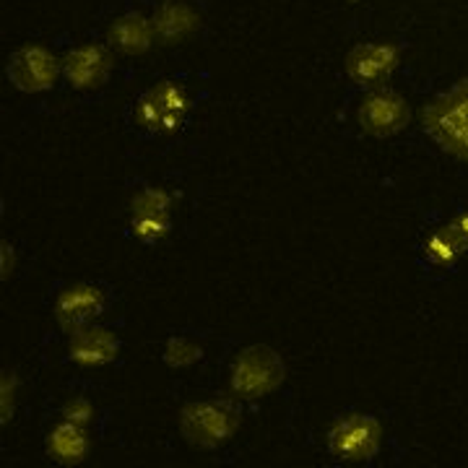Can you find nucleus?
Segmentation results:
<instances>
[{
	"label": "nucleus",
	"mask_w": 468,
	"mask_h": 468,
	"mask_svg": "<svg viewBox=\"0 0 468 468\" xmlns=\"http://www.w3.org/2000/svg\"><path fill=\"white\" fill-rule=\"evenodd\" d=\"M110 73V58L101 48H79L66 58V76L73 86H100Z\"/></svg>",
	"instance_id": "8"
},
{
	"label": "nucleus",
	"mask_w": 468,
	"mask_h": 468,
	"mask_svg": "<svg viewBox=\"0 0 468 468\" xmlns=\"http://www.w3.org/2000/svg\"><path fill=\"white\" fill-rule=\"evenodd\" d=\"M8 76L24 91L50 89L58 79V60L45 48H24L8 60Z\"/></svg>",
	"instance_id": "6"
},
{
	"label": "nucleus",
	"mask_w": 468,
	"mask_h": 468,
	"mask_svg": "<svg viewBox=\"0 0 468 468\" xmlns=\"http://www.w3.org/2000/svg\"><path fill=\"white\" fill-rule=\"evenodd\" d=\"M362 128L372 135H393L409 122V104L390 89H375L359 110Z\"/></svg>",
	"instance_id": "4"
},
{
	"label": "nucleus",
	"mask_w": 468,
	"mask_h": 468,
	"mask_svg": "<svg viewBox=\"0 0 468 468\" xmlns=\"http://www.w3.org/2000/svg\"><path fill=\"white\" fill-rule=\"evenodd\" d=\"M466 245L458 239V234L452 232L451 224L448 227H437L432 232L427 234L421 252H424V261L435 268H452L455 261L463 255Z\"/></svg>",
	"instance_id": "10"
},
{
	"label": "nucleus",
	"mask_w": 468,
	"mask_h": 468,
	"mask_svg": "<svg viewBox=\"0 0 468 468\" xmlns=\"http://www.w3.org/2000/svg\"><path fill=\"white\" fill-rule=\"evenodd\" d=\"M101 300L97 289H86V286H76V289H68L63 294V300L58 304V315L63 320V325H84L86 320H91L100 313Z\"/></svg>",
	"instance_id": "9"
},
{
	"label": "nucleus",
	"mask_w": 468,
	"mask_h": 468,
	"mask_svg": "<svg viewBox=\"0 0 468 468\" xmlns=\"http://www.w3.org/2000/svg\"><path fill=\"white\" fill-rule=\"evenodd\" d=\"M399 66V50L393 45H359L346 58V70L359 86L380 89Z\"/></svg>",
	"instance_id": "5"
},
{
	"label": "nucleus",
	"mask_w": 468,
	"mask_h": 468,
	"mask_svg": "<svg viewBox=\"0 0 468 468\" xmlns=\"http://www.w3.org/2000/svg\"><path fill=\"white\" fill-rule=\"evenodd\" d=\"M50 451L60 458V461H81L86 452V437L76 424H66L60 430H55L50 437Z\"/></svg>",
	"instance_id": "13"
},
{
	"label": "nucleus",
	"mask_w": 468,
	"mask_h": 468,
	"mask_svg": "<svg viewBox=\"0 0 468 468\" xmlns=\"http://www.w3.org/2000/svg\"><path fill=\"white\" fill-rule=\"evenodd\" d=\"M165 232H167V221L162 217L156 218L154 211L144 214V217L135 221V234L144 237V239H156V237H162Z\"/></svg>",
	"instance_id": "14"
},
{
	"label": "nucleus",
	"mask_w": 468,
	"mask_h": 468,
	"mask_svg": "<svg viewBox=\"0 0 468 468\" xmlns=\"http://www.w3.org/2000/svg\"><path fill=\"white\" fill-rule=\"evenodd\" d=\"M451 229L458 234V239L466 245V250H468V211H463V214H458V217L452 218Z\"/></svg>",
	"instance_id": "15"
},
{
	"label": "nucleus",
	"mask_w": 468,
	"mask_h": 468,
	"mask_svg": "<svg viewBox=\"0 0 468 468\" xmlns=\"http://www.w3.org/2000/svg\"><path fill=\"white\" fill-rule=\"evenodd\" d=\"M110 37L120 50L141 52L149 45V24L141 16H125L112 27Z\"/></svg>",
	"instance_id": "12"
},
{
	"label": "nucleus",
	"mask_w": 468,
	"mask_h": 468,
	"mask_svg": "<svg viewBox=\"0 0 468 468\" xmlns=\"http://www.w3.org/2000/svg\"><path fill=\"white\" fill-rule=\"evenodd\" d=\"M424 131L445 151L468 159V79L424 107Z\"/></svg>",
	"instance_id": "1"
},
{
	"label": "nucleus",
	"mask_w": 468,
	"mask_h": 468,
	"mask_svg": "<svg viewBox=\"0 0 468 468\" xmlns=\"http://www.w3.org/2000/svg\"><path fill=\"white\" fill-rule=\"evenodd\" d=\"M187 107L190 100L183 86H177L175 81H162L146 94H141L135 104V120L151 133H167L183 125Z\"/></svg>",
	"instance_id": "2"
},
{
	"label": "nucleus",
	"mask_w": 468,
	"mask_h": 468,
	"mask_svg": "<svg viewBox=\"0 0 468 468\" xmlns=\"http://www.w3.org/2000/svg\"><path fill=\"white\" fill-rule=\"evenodd\" d=\"M183 427L193 442L214 445V442L224 440V437L232 432L234 421L232 414H229L224 406L203 403V406H193V409L185 411Z\"/></svg>",
	"instance_id": "7"
},
{
	"label": "nucleus",
	"mask_w": 468,
	"mask_h": 468,
	"mask_svg": "<svg viewBox=\"0 0 468 468\" xmlns=\"http://www.w3.org/2000/svg\"><path fill=\"white\" fill-rule=\"evenodd\" d=\"M117 344L112 341V335L107 334V331H86L76 338V346H73V354H76V359H81V362H94V365H100V362H107L112 354H115Z\"/></svg>",
	"instance_id": "11"
},
{
	"label": "nucleus",
	"mask_w": 468,
	"mask_h": 468,
	"mask_svg": "<svg viewBox=\"0 0 468 468\" xmlns=\"http://www.w3.org/2000/svg\"><path fill=\"white\" fill-rule=\"evenodd\" d=\"M328 442L331 452L344 461H367L380 448V424L365 414H351L335 421Z\"/></svg>",
	"instance_id": "3"
}]
</instances>
